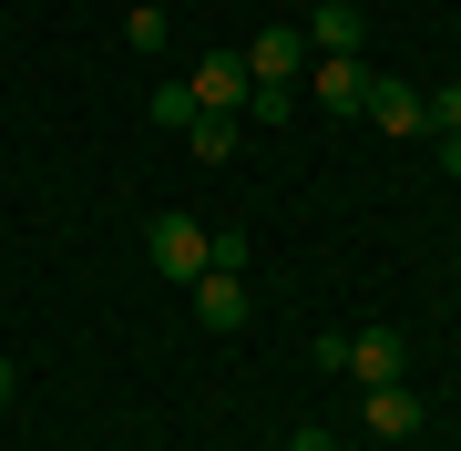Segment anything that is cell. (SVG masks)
I'll return each instance as SVG.
<instances>
[{"label":"cell","mask_w":461,"mask_h":451,"mask_svg":"<svg viewBox=\"0 0 461 451\" xmlns=\"http://www.w3.org/2000/svg\"><path fill=\"white\" fill-rule=\"evenodd\" d=\"M195 113H205V103L185 83H154V123H165V134H195Z\"/></svg>","instance_id":"8fae6325"},{"label":"cell","mask_w":461,"mask_h":451,"mask_svg":"<svg viewBox=\"0 0 461 451\" xmlns=\"http://www.w3.org/2000/svg\"><path fill=\"white\" fill-rule=\"evenodd\" d=\"M185 298H195V329H247V267H205Z\"/></svg>","instance_id":"5b68a950"},{"label":"cell","mask_w":461,"mask_h":451,"mask_svg":"<svg viewBox=\"0 0 461 451\" xmlns=\"http://www.w3.org/2000/svg\"><path fill=\"white\" fill-rule=\"evenodd\" d=\"M144 257H154V277H165V287H195V277L215 267V226H195V216H154Z\"/></svg>","instance_id":"6da1fadb"},{"label":"cell","mask_w":461,"mask_h":451,"mask_svg":"<svg viewBox=\"0 0 461 451\" xmlns=\"http://www.w3.org/2000/svg\"><path fill=\"white\" fill-rule=\"evenodd\" d=\"M339 380H359V390H390V380H411V338H400V329H348V359H339Z\"/></svg>","instance_id":"7a4b0ae2"},{"label":"cell","mask_w":461,"mask_h":451,"mask_svg":"<svg viewBox=\"0 0 461 451\" xmlns=\"http://www.w3.org/2000/svg\"><path fill=\"white\" fill-rule=\"evenodd\" d=\"M420 113H430V134H461V83H441V93H420Z\"/></svg>","instance_id":"4fadbf2b"},{"label":"cell","mask_w":461,"mask_h":451,"mask_svg":"<svg viewBox=\"0 0 461 451\" xmlns=\"http://www.w3.org/2000/svg\"><path fill=\"white\" fill-rule=\"evenodd\" d=\"M297 72H308V32H287V21H277V32L247 41V83H297Z\"/></svg>","instance_id":"52a82bcc"},{"label":"cell","mask_w":461,"mask_h":451,"mask_svg":"<svg viewBox=\"0 0 461 451\" xmlns=\"http://www.w3.org/2000/svg\"><path fill=\"white\" fill-rule=\"evenodd\" d=\"M287 451H339V441L318 431V420H297V431H287Z\"/></svg>","instance_id":"5bb4252c"},{"label":"cell","mask_w":461,"mask_h":451,"mask_svg":"<svg viewBox=\"0 0 461 451\" xmlns=\"http://www.w3.org/2000/svg\"><path fill=\"white\" fill-rule=\"evenodd\" d=\"M359 420H369L379 441H411V431H420V390H411V380H390V390H369V401H359Z\"/></svg>","instance_id":"ba28073f"},{"label":"cell","mask_w":461,"mask_h":451,"mask_svg":"<svg viewBox=\"0 0 461 451\" xmlns=\"http://www.w3.org/2000/svg\"><path fill=\"white\" fill-rule=\"evenodd\" d=\"M247 113L257 123H297V83H247Z\"/></svg>","instance_id":"7c38bea8"},{"label":"cell","mask_w":461,"mask_h":451,"mask_svg":"<svg viewBox=\"0 0 461 451\" xmlns=\"http://www.w3.org/2000/svg\"><path fill=\"white\" fill-rule=\"evenodd\" d=\"M359 11H369V0H359Z\"/></svg>","instance_id":"e0dca14e"},{"label":"cell","mask_w":461,"mask_h":451,"mask_svg":"<svg viewBox=\"0 0 461 451\" xmlns=\"http://www.w3.org/2000/svg\"><path fill=\"white\" fill-rule=\"evenodd\" d=\"M236 144H247V134H236V113H195V134H185V154H195V165H226Z\"/></svg>","instance_id":"30bf717a"},{"label":"cell","mask_w":461,"mask_h":451,"mask_svg":"<svg viewBox=\"0 0 461 451\" xmlns=\"http://www.w3.org/2000/svg\"><path fill=\"white\" fill-rule=\"evenodd\" d=\"M185 93H195L205 113H247V51H205V62L185 72Z\"/></svg>","instance_id":"277c9868"},{"label":"cell","mask_w":461,"mask_h":451,"mask_svg":"<svg viewBox=\"0 0 461 451\" xmlns=\"http://www.w3.org/2000/svg\"><path fill=\"white\" fill-rule=\"evenodd\" d=\"M308 93L329 103V113H359L369 103V62H308Z\"/></svg>","instance_id":"9c48e42d"},{"label":"cell","mask_w":461,"mask_h":451,"mask_svg":"<svg viewBox=\"0 0 461 451\" xmlns=\"http://www.w3.org/2000/svg\"><path fill=\"white\" fill-rule=\"evenodd\" d=\"M11 401H21V369H11V359H0V410H11Z\"/></svg>","instance_id":"9a60e30c"},{"label":"cell","mask_w":461,"mask_h":451,"mask_svg":"<svg viewBox=\"0 0 461 451\" xmlns=\"http://www.w3.org/2000/svg\"><path fill=\"white\" fill-rule=\"evenodd\" d=\"M359 41H369L359 0H318V11H308V62H359Z\"/></svg>","instance_id":"3957f363"},{"label":"cell","mask_w":461,"mask_h":451,"mask_svg":"<svg viewBox=\"0 0 461 451\" xmlns=\"http://www.w3.org/2000/svg\"><path fill=\"white\" fill-rule=\"evenodd\" d=\"M359 113L379 123V134H400V144H420V134H430L420 93H411V83H379V72H369V103H359Z\"/></svg>","instance_id":"8992f818"},{"label":"cell","mask_w":461,"mask_h":451,"mask_svg":"<svg viewBox=\"0 0 461 451\" xmlns=\"http://www.w3.org/2000/svg\"><path fill=\"white\" fill-rule=\"evenodd\" d=\"M441 165H451V175H461V134H441Z\"/></svg>","instance_id":"2e32d148"}]
</instances>
